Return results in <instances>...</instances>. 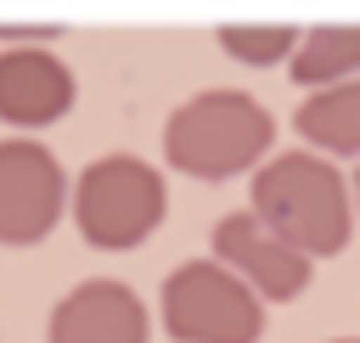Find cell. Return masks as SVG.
Returning <instances> with one entry per match:
<instances>
[{
  "label": "cell",
  "instance_id": "6da1fadb",
  "mask_svg": "<svg viewBox=\"0 0 360 343\" xmlns=\"http://www.w3.org/2000/svg\"><path fill=\"white\" fill-rule=\"evenodd\" d=\"M248 214H259L281 242H292L304 259H338L354 236V197L338 157H321L309 146L270 152L253 169Z\"/></svg>",
  "mask_w": 360,
  "mask_h": 343
},
{
  "label": "cell",
  "instance_id": "7a4b0ae2",
  "mask_svg": "<svg viewBox=\"0 0 360 343\" xmlns=\"http://www.w3.org/2000/svg\"><path fill=\"white\" fill-rule=\"evenodd\" d=\"M276 146V118L248 90H197L163 118V163L186 180L219 186L253 174Z\"/></svg>",
  "mask_w": 360,
  "mask_h": 343
},
{
  "label": "cell",
  "instance_id": "3957f363",
  "mask_svg": "<svg viewBox=\"0 0 360 343\" xmlns=\"http://www.w3.org/2000/svg\"><path fill=\"white\" fill-rule=\"evenodd\" d=\"M68 214L84 247L96 253H129L141 247L163 214H169V180L158 163L135 152H101L90 157L68 186Z\"/></svg>",
  "mask_w": 360,
  "mask_h": 343
},
{
  "label": "cell",
  "instance_id": "277c9868",
  "mask_svg": "<svg viewBox=\"0 0 360 343\" xmlns=\"http://www.w3.org/2000/svg\"><path fill=\"white\" fill-rule=\"evenodd\" d=\"M158 321L174 343H259L270 315L264 298L219 259H186L163 276Z\"/></svg>",
  "mask_w": 360,
  "mask_h": 343
},
{
  "label": "cell",
  "instance_id": "5b68a950",
  "mask_svg": "<svg viewBox=\"0 0 360 343\" xmlns=\"http://www.w3.org/2000/svg\"><path fill=\"white\" fill-rule=\"evenodd\" d=\"M68 214V169L34 135L0 141V247L45 242Z\"/></svg>",
  "mask_w": 360,
  "mask_h": 343
},
{
  "label": "cell",
  "instance_id": "8992f818",
  "mask_svg": "<svg viewBox=\"0 0 360 343\" xmlns=\"http://www.w3.org/2000/svg\"><path fill=\"white\" fill-rule=\"evenodd\" d=\"M208 259H219L231 276H242L264 304H292L309 292L315 281V259H304L292 242H281L259 214L236 208L225 219H214V236H208Z\"/></svg>",
  "mask_w": 360,
  "mask_h": 343
},
{
  "label": "cell",
  "instance_id": "52a82bcc",
  "mask_svg": "<svg viewBox=\"0 0 360 343\" xmlns=\"http://www.w3.org/2000/svg\"><path fill=\"white\" fill-rule=\"evenodd\" d=\"M79 101L73 67L51 45H6L0 51V124L17 135H39L62 124Z\"/></svg>",
  "mask_w": 360,
  "mask_h": 343
},
{
  "label": "cell",
  "instance_id": "ba28073f",
  "mask_svg": "<svg viewBox=\"0 0 360 343\" xmlns=\"http://www.w3.org/2000/svg\"><path fill=\"white\" fill-rule=\"evenodd\" d=\"M45 343H152V315L129 281L90 276L51 304Z\"/></svg>",
  "mask_w": 360,
  "mask_h": 343
},
{
  "label": "cell",
  "instance_id": "9c48e42d",
  "mask_svg": "<svg viewBox=\"0 0 360 343\" xmlns=\"http://www.w3.org/2000/svg\"><path fill=\"white\" fill-rule=\"evenodd\" d=\"M292 129L321 157H360V73L326 90H309L292 112Z\"/></svg>",
  "mask_w": 360,
  "mask_h": 343
},
{
  "label": "cell",
  "instance_id": "30bf717a",
  "mask_svg": "<svg viewBox=\"0 0 360 343\" xmlns=\"http://www.w3.org/2000/svg\"><path fill=\"white\" fill-rule=\"evenodd\" d=\"M287 73L298 90H326L338 79L360 73V22H315L298 28V45L287 56Z\"/></svg>",
  "mask_w": 360,
  "mask_h": 343
},
{
  "label": "cell",
  "instance_id": "8fae6325",
  "mask_svg": "<svg viewBox=\"0 0 360 343\" xmlns=\"http://www.w3.org/2000/svg\"><path fill=\"white\" fill-rule=\"evenodd\" d=\"M214 45L242 67H276L298 45V22H219Z\"/></svg>",
  "mask_w": 360,
  "mask_h": 343
},
{
  "label": "cell",
  "instance_id": "7c38bea8",
  "mask_svg": "<svg viewBox=\"0 0 360 343\" xmlns=\"http://www.w3.org/2000/svg\"><path fill=\"white\" fill-rule=\"evenodd\" d=\"M0 39L6 45H51V39H62V22H0Z\"/></svg>",
  "mask_w": 360,
  "mask_h": 343
},
{
  "label": "cell",
  "instance_id": "4fadbf2b",
  "mask_svg": "<svg viewBox=\"0 0 360 343\" xmlns=\"http://www.w3.org/2000/svg\"><path fill=\"white\" fill-rule=\"evenodd\" d=\"M349 197H354V219H360V169H354V180H349Z\"/></svg>",
  "mask_w": 360,
  "mask_h": 343
},
{
  "label": "cell",
  "instance_id": "5bb4252c",
  "mask_svg": "<svg viewBox=\"0 0 360 343\" xmlns=\"http://www.w3.org/2000/svg\"><path fill=\"white\" fill-rule=\"evenodd\" d=\"M326 343H360V337H326Z\"/></svg>",
  "mask_w": 360,
  "mask_h": 343
}]
</instances>
